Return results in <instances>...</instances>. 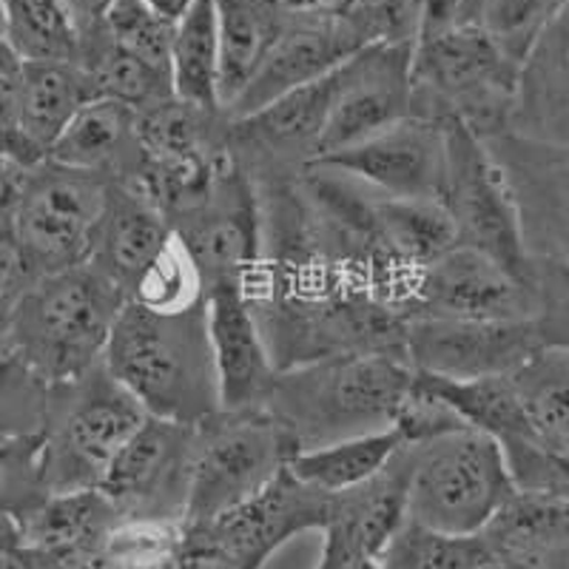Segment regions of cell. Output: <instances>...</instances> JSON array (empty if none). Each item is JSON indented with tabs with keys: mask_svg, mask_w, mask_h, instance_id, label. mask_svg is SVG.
<instances>
[{
	"mask_svg": "<svg viewBox=\"0 0 569 569\" xmlns=\"http://www.w3.org/2000/svg\"><path fill=\"white\" fill-rule=\"evenodd\" d=\"M251 182L259 200V266L248 302L273 368L342 353L405 359V319L376 302L333 248L299 174Z\"/></svg>",
	"mask_w": 569,
	"mask_h": 569,
	"instance_id": "obj_1",
	"label": "cell"
},
{
	"mask_svg": "<svg viewBox=\"0 0 569 569\" xmlns=\"http://www.w3.org/2000/svg\"><path fill=\"white\" fill-rule=\"evenodd\" d=\"M410 385L413 368L396 356H328L277 370L259 408L308 450L393 427Z\"/></svg>",
	"mask_w": 569,
	"mask_h": 569,
	"instance_id": "obj_2",
	"label": "cell"
},
{
	"mask_svg": "<svg viewBox=\"0 0 569 569\" xmlns=\"http://www.w3.org/2000/svg\"><path fill=\"white\" fill-rule=\"evenodd\" d=\"M103 368L154 419L200 425L220 410L206 305L154 313L126 302L103 350Z\"/></svg>",
	"mask_w": 569,
	"mask_h": 569,
	"instance_id": "obj_3",
	"label": "cell"
},
{
	"mask_svg": "<svg viewBox=\"0 0 569 569\" xmlns=\"http://www.w3.org/2000/svg\"><path fill=\"white\" fill-rule=\"evenodd\" d=\"M123 291L86 259L46 273L14 302L9 353L46 385H66L103 362Z\"/></svg>",
	"mask_w": 569,
	"mask_h": 569,
	"instance_id": "obj_4",
	"label": "cell"
},
{
	"mask_svg": "<svg viewBox=\"0 0 569 569\" xmlns=\"http://www.w3.org/2000/svg\"><path fill=\"white\" fill-rule=\"evenodd\" d=\"M410 317L538 319L569 333V259L530 257L525 271H512L456 242L421 268Z\"/></svg>",
	"mask_w": 569,
	"mask_h": 569,
	"instance_id": "obj_5",
	"label": "cell"
},
{
	"mask_svg": "<svg viewBox=\"0 0 569 569\" xmlns=\"http://www.w3.org/2000/svg\"><path fill=\"white\" fill-rule=\"evenodd\" d=\"M516 69L479 23L419 34L410 63V117L459 120L479 140L501 134L510 120Z\"/></svg>",
	"mask_w": 569,
	"mask_h": 569,
	"instance_id": "obj_6",
	"label": "cell"
},
{
	"mask_svg": "<svg viewBox=\"0 0 569 569\" xmlns=\"http://www.w3.org/2000/svg\"><path fill=\"white\" fill-rule=\"evenodd\" d=\"M149 419L103 362L74 382L54 385L40 430V472L49 496L94 490L120 447Z\"/></svg>",
	"mask_w": 569,
	"mask_h": 569,
	"instance_id": "obj_7",
	"label": "cell"
},
{
	"mask_svg": "<svg viewBox=\"0 0 569 569\" xmlns=\"http://www.w3.org/2000/svg\"><path fill=\"white\" fill-rule=\"evenodd\" d=\"M408 518L450 536H472L512 496L496 439L461 427L453 433L405 445Z\"/></svg>",
	"mask_w": 569,
	"mask_h": 569,
	"instance_id": "obj_8",
	"label": "cell"
},
{
	"mask_svg": "<svg viewBox=\"0 0 569 569\" xmlns=\"http://www.w3.org/2000/svg\"><path fill=\"white\" fill-rule=\"evenodd\" d=\"M297 453L262 408L217 410L194 425L182 525H206L271 485Z\"/></svg>",
	"mask_w": 569,
	"mask_h": 569,
	"instance_id": "obj_9",
	"label": "cell"
},
{
	"mask_svg": "<svg viewBox=\"0 0 569 569\" xmlns=\"http://www.w3.org/2000/svg\"><path fill=\"white\" fill-rule=\"evenodd\" d=\"M106 177L40 160L20 174L9 220L34 277L80 266L91 253L103 213Z\"/></svg>",
	"mask_w": 569,
	"mask_h": 569,
	"instance_id": "obj_10",
	"label": "cell"
},
{
	"mask_svg": "<svg viewBox=\"0 0 569 569\" xmlns=\"http://www.w3.org/2000/svg\"><path fill=\"white\" fill-rule=\"evenodd\" d=\"M550 345H569V333L538 319H405V359L436 379L510 373Z\"/></svg>",
	"mask_w": 569,
	"mask_h": 569,
	"instance_id": "obj_11",
	"label": "cell"
},
{
	"mask_svg": "<svg viewBox=\"0 0 569 569\" xmlns=\"http://www.w3.org/2000/svg\"><path fill=\"white\" fill-rule=\"evenodd\" d=\"M439 202L453 222L456 242L525 271L530 257L521 246L516 211L505 180L485 142L459 120H445V174Z\"/></svg>",
	"mask_w": 569,
	"mask_h": 569,
	"instance_id": "obj_12",
	"label": "cell"
},
{
	"mask_svg": "<svg viewBox=\"0 0 569 569\" xmlns=\"http://www.w3.org/2000/svg\"><path fill=\"white\" fill-rule=\"evenodd\" d=\"M194 456V425L142 421L111 459L98 490L120 521H182Z\"/></svg>",
	"mask_w": 569,
	"mask_h": 569,
	"instance_id": "obj_13",
	"label": "cell"
},
{
	"mask_svg": "<svg viewBox=\"0 0 569 569\" xmlns=\"http://www.w3.org/2000/svg\"><path fill=\"white\" fill-rule=\"evenodd\" d=\"M410 63L413 43H368L330 71V106L319 157L410 117Z\"/></svg>",
	"mask_w": 569,
	"mask_h": 569,
	"instance_id": "obj_14",
	"label": "cell"
},
{
	"mask_svg": "<svg viewBox=\"0 0 569 569\" xmlns=\"http://www.w3.org/2000/svg\"><path fill=\"white\" fill-rule=\"evenodd\" d=\"M481 142L505 180L527 257L569 259V149L512 131Z\"/></svg>",
	"mask_w": 569,
	"mask_h": 569,
	"instance_id": "obj_15",
	"label": "cell"
},
{
	"mask_svg": "<svg viewBox=\"0 0 569 569\" xmlns=\"http://www.w3.org/2000/svg\"><path fill=\"white\" fill-rule=\"evenodd\" d=\"M171 228L194 259L206 291L240 288L248 293L259 266V200L237 162H228L208 200Z\"/></svg>",
	"mask_w": 569,
	"mask_h": 569,
	"instance_id": "obj_16",
	"label": "cell"
},
{
	"mask_svg": "<svg viewBox=\"0 0 569 569\" xmlns=\"http://www.w3.org/2000/svg\"><path fill=\"white\" fill-rule=\"evenodd\" d=\"M328 510L330 492L305 485L284 467L242 505L197 527L206 530L226 569H262L288 541L322 532Z\"/></svg>",
	"mask_w": 569,
	"mask_h": 569,
	"instance_id": "obj_17",
	"label": "cell"
},
{
	"mask_svg": "<svg viewBox=\"0 0 569 569\" xmlns=\"http://www.w3.org/2000/svg\"><path fill=\"white\" fill-rule=\"evenodd\" d=\"M328 106L330 74H325L248 114L228 117V154L251 180L302 174L319 157Z\"/></svg>",
	"mask_w": 569,
	"mask_h": 569,
	"instance_id": "obj_18",
	"label": "cell"
},
{
	"mask_svg": "<svg viewBox=\"0 0 569 569\" xmlns=\"http://www.w3.org/2000/svg\"><path fill=\"white\" fill-rule=\"evenodd\" d=\"M313 166L353 177L370 191L396 200H439L445 174V123L405 117Z\"/></svg>",
	"mask_w": 569,
	"mask_h": 569,
	"instance_id": "obj_19",
	"label": "cell"
},
{
	"mask_svg": "<svg viewBox=\"0 0 569 569\" xmlns=\"http://www.w3.org/2000/svg\"><path fill=\"white\" fill-rule=\"evenodd\" d=\"M356 49H362V43H359V38H356L345 18H297V14H284L282 29H279L271 49L259 63L257 74L226 114H248V111L277 100L279 94H288L299 86L325 78L342 60H348Z\"/></svg>",
	"mask_w": 569,
	"mask_h": 569,
	"instance_id": "obj_20",
	"label": "cell"
},
{
	"mask_svg": "<svg viewBox=\"0 0 569 569\" xmlns=\"http://www.w3.org/2000/svg\"><path fill=\"white\" fill-rule=\"evenodd\" d=\"M202 305L220 408H259L277 368L262 342L248 293L240 288H208Z\"/></svg>",
	"mask_w": 569,
	"mask_h": 569,
	"instance_id": "obj_21",
	"label": "cell"
},
{
	"mask_svg": "<svg viewBox=\"0 0 569 569\" xmlns=\"http://www.w3.org/2000/svg\"><path fill=\"white\" fill-rule=\"evenodd\" d=\"M174 237L169 217L137 182L109 180L89 262L106 273L129 299L140 273Z\"/></svg>",
	"mask_w": 569,
	"mask_h": 569,
	"instance_id": "obj_22",
	"label": "cell"
},
{
	"mask_svg": "<svg viewBox=\"0 0 569 569\" xmlns=\"http://www.w3.org/2000/svg\"><path fill=\"white\" fill-rule=\"evenodd\" d=\"M567 54V14H561L518 63L507 131L569 149Z\"/></svg>",
	"mask_w": 569,
	"mask_h": 569,
	"instance_id": "obj_23",
	"label": "cell"
},
{
	"mask_svg": "<svg viewBox=\"0 0 569 569\" xmlns=\"http://www.w3.org/2000/svg\"><path fill=\"white\" fill-rule=\"evenodd\" d=\"M46 160L106 180H134L140 166L137 111L117 100L91 98L66 123Z\"/></svg>",
	"mask_w": 569,
	"mask_h": 569,
	"instance_id": "obj_24",
	"label": "cell"
},
{
	"mask_svg": "<svg viewBox=\"0 0 569 569\" xmlns=\"http://www.w3.org/2000/svg\"><path fill=\"white\" fill-rule=\"evenodd\" d=\"M492 558L569 569V496L512 492L479 530Z\"/></svg>",
	"mask_w": 569,
	"mask_h": 569,
	"instance_id": "obj_25",
	"label": "cell"
},
{
	"mask_svg": "<svg viewBox=\"0 0 569 569\" xmlns=\"http://www.w3.org/2000/svg\"><path fill=\"white\" fill-rule=\"evenodd\" d=\"M94 98L89 78L78 63L20 60L14 89V120L29 149L43 160L83 103Z\"/></svg>",
	"mask_w": 569,
	"mask_h": 569,
	"instance_id": "obj_26",
	"label": "cell"
},
{
	"mask_svg": "<svg viewBox=\"0 0 569 569\" xmlns=\"http://www.w3.org/2000/svg\"><path fill=\"white\" fill-rule=\"evenodd\" d=\"M117 521L120 518L114 507L94 487V490L46 496L27 518H20L18 530L23 547L54 563L98 550Z\"/></svg>",
	"mask_w": 569,
	"mask_h": 569,
	"instance_id": "obj_27",
	"label": "cell"
},
{
	"mask_svg": "<svg viewBox=\"0 0 569 569\" xmlns=\"http://www.w3.org/2000/svg\"><path fill=\"white\" fill-rule=\"evenodd\" d=\"M217 9V86L222 111L237 103L284 23L277 0H213Z\"/></svg>",
	"mask_w": 569,
	"mask_h": 569,
	"instance_id": "obj_28",
	"label": "cell"
},
{
	"mask_svg": "<svg viewBox=\"0 0 569 569\" xmlns=\"http://www.w3.org/2000/svg\"><path fill=\"white\" fill-rule=\"evenodd\" d=\"M532 439L569 456V345H550L510 370Z\"/></svg>",
	"mask_w": 569,
	"mask_h": 569,
	"instance_id": "obj_29",
	"label": "cell"
},
{
	"mask_svg": "<svg viewBox=\"0 0 569 569\" xmlns=\"http://www.w3.org/2000/svg\"><path fill=\"white\" fill-rule=\"evenodd\" d=\"M78 66L86 71L94 98L117 100L134 109L137 114L174 98L169 71L117 46L100 27L80 40Z\"/></svg>",
	"mask_w": 569,
	"mask_h": 569,
	"instance_id": "obj_30",
	"label": "cell"
},
{
	"mask_svg": "<svg viewBox=\"0 0 569 569\" xmlns=\"http://www.w3.org/2000/svg\"><path fill=\"white\" fill-rule=\"evenodd\" d=\"M405 441L393 427L376 430V433L350 436V439L330 441V445L297 450L288 461V470L305 485L317 487L322 492H342L356 485H365L382 472L388 461L399 453Z\"/></svg>",
	"mask_w": 569,
	"mask_h": 569,
	"instance_id": "obj_31",
	"label": "cell"
},
{
	"mask_svg": "<svg viewBox=\"0 0 569 569\" xmlns=\"http://www.w3.org/2000/svg\"><path fill=\"white\" fill-rule=\"evenodd\" d=\"M171 94L188 106L222 111L217 86V9L213 0H194L174 23L169 49Z\"/></svg>",
	"mask_w": 569,
	"mask_h": 569,
	"instance_id": "obj_32",
	"label": "cell"
},
{
	"mask_svg": "<svg viewBox=\"0 0 569 569\" xmlns=\"http://www.w3.org/2000/svg\"><path fill=\"white\" fill-rule=\"evenodd\" d=\"M419 373V370H416ZM425 376V382L445 401L447 408L459 416V421L470 430L490 436L496 441L532 439L527 427L525 410L510 385V376H479V379H436Z\"/></svg>",
	"mask_w": 569,
	"mask_h": 569,
	"instance_id": "obj_33",
	"label": "cell"
},
{
	"mask_svg": "<svg viewBox=\"0 0 569 569\" xmlns=\"http://www.w3.org/2000/svg\"><path fill=\"white\" fill-rule=\"evenodd\" d=\"M3 40L20 60H80V32L63 0H3Z\"/></svg>",
	"mask_w": 569,
	"mask_h": 569,
	"instance_id": "obj_34",
	"label": "cell"
},
{
	"mask_svg": "<svg viewBox=\"0 0 569 569\" xmlns=\"http://www.w3.org/2000/svg\"><path fill=\"white\" fill-rule=\"evenodd\" d=\"M376 217L390 248L419 271L456 246L453 222L439 200H396L376 194Z\"/></svg>",
	"mask_w": 569,
	"mask_h": 569,
	"instance_id": "obj_35",
	"label": "cell"
},
{
	"mask_svg": "<svg viewBox=\"0 0 569 569\" xmlns=\"http://www.w3.org/2000/svg\"><path fill=\"white\" fill-rule=\"evenodd\" d=\"M492 552L479 532L450 536L405 518L385 543L379 563L385 569H476L490 561Z\"/></svg>",
	"mask_w": 569,
	"mask_h": 569,
	"instance_id": "obj_36",
	"label": "cell"
},
{
	"mask_svg": "<svg viewBox=\"0 0 569 569\" xmlns=\"http://www.w3.org/2000/svg\"><path fill=\"white\" fill-rule=\"evenodd\" d=\"M202 299H206V284L200 271L174 233L160 257L140 273L126 302L154 313H182L202 305Z\"/></svg>",
	"mask_w": 569,
	"mask_h": 569,
	"instance_id": "obj_37",
	"label": "cell"
},
{
	"mask_svg": "<svg viewBox=\"0 0 569 569\" xmlns=\"http://www.w3.org/2000/svg\"><path fill=\"white\" fill-rule=\"evenodd\" d=\"M561 14H567V0H485L479 27L512 63H521Z\"/></svg>",
	"mask_w": 569,
	"mask_h": 569,
	"instance_id": "obj_38",
	"label": "cell"
},
{
	"mask_svg": "<svg viewBox=\"0 0 569 569\" xmlns=\"http://www.w3.org/2000/svg\"><path fill=\"white\" fill-rule=\"evenodd\" d=\"M52 385L34 376L18 356L0 359V445L38 436L49 416Z\"/></svg>",
	"mask_w": 569,
	"mask_h": 569,
	"instance_id": "obj_39",
	"label": "cell"
},
{
	"mask_svg": "<svg viewBox=\"0 0 569 569\" xmlns=\"http://www.w3.org/2000/svg\"><path fill=\"white\" fill-rule=\"evenodd\" d=\"M100 29L131 54L169 71L174 20L157 14L146 0H114L100 20Z\"/></svg>",
	"mask_w": 569,
	"mask_h": 569,
	"instance_id": "obj_40",
	"label": "cell"
},
{
	"mask_svg": "<svg viewBox=\"0 0 569 569\" xmlns=\"http://www.w3.org/2000/svg\"><path fill=\"white\" fill-rule=\"evenodd\" d=\"M49 496L40 472V433L0 445V518L20 521Z\"/></svg>",
	"mask_w": 569,
	"mask_h": 569,
	"instance_id": "obj_41",
	"label": "cell"
},
{
	"mask_svg": "<svg viewBox=\"0 0 569 569\" xmlns=\"http://www.w3.org/2000/svg\"><path fill=\"white\" fill-rule=\"evenodd\" d=\"M512 490L569 496V456L552 453L536 439L498 441Z\"/></svg>",
	"mask_w": 569,
	"mask_h": 569,
	"instance_id": "obj_42",
	"label": "cell"
},
{
	"mask_svg": "<svg viewBox=\"0 0 569 569\" xmlns=\"http://www.w3.org/2000/svg\"><path fill=\"white\" fill-rule=\"evenodd\" d=\"M34 279L38 277L29 266L27 253H23V246H20L7 213V217H0V299L14 305Z\"/></svg>",
	"mask_w": 569,
	"mask_h": 569,
	"instance_id": "obj_43",
	"label": "cell"
},
{
	"mask_svg": "<svg viewBox=\"0 0 569 569\" xmlns=\"http://www.w3.org/2000/svg\"><path fill=\"white\" fill-rule=\"evenodd\" d=\"M356 0H277L284 14L297 18H342Z\"/></svg>",
	"mask_w": 569,
	"mask_h": 569,
	"instance_id": "obj_44",
	"label": "cell"
},
{
	"mask_svg": "<svg viewBox=\"0 0 569 569\" xmlns=\"http://www.w3.org/2000/svg\"><path fill=\"white\" fill-rule=\"evenodd\" d=\"M63 3L69 9L71 20H74V27H78L80 40H83L86 34L100 27V20H103V14L109 12L114 0H63Z\"/></svg>",
	"mask_w": 569,
	"mask_h": 569,
	"instance_id": "obj_45",
	"label": "cell"
},
{
	"mask_svg": "<svg viewBox=\"0 0 569 569\" xmlns=\"http://www.w3.org/2000/svg\"><path fill=\"white\" fill-rule=\"evenodd\" d=\"M151 9H154L157 14H162V18H169V20H180L182 12H186L194 0H146Z\"/></svg>",
	"mask_w": 569,
	"mask_h": 569,
	"instance_id": "obj_46",
	"label": "cell"
},
{
	"mask_svg": "<svg viewBox=\"0 0 569 569\" xmlns=\"http://www.w3.org/2000/svg\"><path fill=\"white\" fill-rule=\"evenodd\" d=\"M12 308L14 305L0 299V359L9 356V319H12Z\"/></svg>",
	"mask_w": 569,
	"mask_h": 569,
	"instance_id": "obj_47",
	"label": "cell"
},
{
	"mask_svg": "<svg viewBox=\"0 0 569 569\" xmlns=\"http://www.w3.org/2000/svg\"><path fill=\"white\" fill-rule=\"evenodd\" d=\"M476 569H532L527 563H518V561H505V558H490V561L479 563Z\"/></svg>",
	"mask_w": 569,
	"mask_h": 569,
	"instance_id": "obj_48",
	"label": "cell"
},
{
	"mask_svg": "<svg viewBox=\"0 0 569 569\" xmlns=\"http://www.w3.org/2000/svg\"><path fill=\"white\" fill-rule=\"evenodd\" d=\"M0 38H3V0H0Z\"/></svg>",
	"mask_w": 569,
	"mask_h": 569,
	"instance_id": "obj_49",
	"label": "cell"
}]
</instances>
